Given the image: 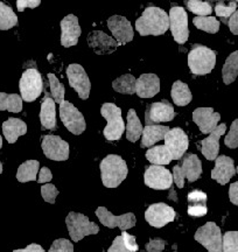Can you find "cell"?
I'll list each match as a JSON object with an SVG mask.
<instances>
[{"label": "cell", "mask_w": 238, "mask_h": 252, "mask_svg": "<svg viewBox=\"0 0 238 252\" xmlns=\"http://www.w3.org/2000/svg\"><path fill=\"white\" fill-rule=\"evenodd\" d=\"M136 28L142 36L162 35L170 28V17L162 8L149 6L137 19Z\"/></svg>", "instance_id": "cell-1"}, {"label": "cell", "mask_w": 238, "mask_h": 252, "mask_svg": "<svg viewBox=\"0 0 238 252\" xmlns=\"http://www.w3.org/2000/svg\"><path fill=\"white\" fill-rule=\"evenodd\" d=\"M102 173L103 185L108 188H116L126 179L128 169L121 157L110 154L102 160L99 165Z\"/></svg>", "instance_id": "cell-2"}, {"label": "cell", "mask_w": 238, "mask_h": 252, "mask_svg": "<svg viewBox=\"0 0 238 252\" xmlns=\"http://www.w3.org/2000/svg\"><path fill=\"white\" fill-rule=\"evenodd\" d=\"M216 64V53L208 47L194 45L188 54V67L194 75L202 76L211 72Z\"/></svg>", "instance_id": "cell-3"}, {"label": "cell", "mask_w": 238, "mask_h": 252, "mask_svg": "<svg viewBox=\"0 0 238 252\" xmlns=\"http://www.w3.org/2000/svg\"><path fill=\"white\" fill-rule=\"evenodd\" d=\"M202 174V162L196 154H184L180 165L173 167V180L178 188H183L184 179L189 182L196 181Z\"/></svg>", "instance_id": "cell-4"}, {"label": "cell", "mask_w": 238, "mask_h": 252, "mask_svg": "<svg viewBox=\"0 0 238 252\" xmlns=\"http://www.w3.org/2000/svg\"><path fill=\"white\" fill-rule=\"evenodd\" d=\"M102 116L106 119L108 125L105 126L103 134L106 140H119L125 131V124L121 117V110L114 103H104L101 109Z\"/></svg>", "instance_id": "cell-5"}, {"label": "cell", "mask_w": 238, "mask_h": 252, "mask_svg": "<svg viewBox=\"0 0 238 252\" xmlns=\"http://www.w3.org/2000/svg\"><path fill=\"white\" fill-rule=\"evenodd\" d=\"M69 235L74 242L83 239L86 236L96 235L99 232V228L96 223L90 222L89 219L83 214L70 212L65 219Z\"/></svg>", "instance_id": "cell-6"}, {"label": "cell", "mask_w": 238, "mask_h": 252, "mask_svg": "<svg viewBox=\"0 0 238 252\" xmlns=\"http://www.w3.org/2000/svg\"><path fill=\"white\" fill-rule=\"evenodd\" d=\"M19 89L21 93V98L26 102H34L40 96L43 90L42 76L36 69H27L24 71L19 82Z\"/></svg>", "instance_id": "cell-7"}, {"label": "cell", "mask_w": 238, "mask_h": 252, "mask_svg": "<svg viewBox=\"0 0 238 252\" xmlns=\"http://www.w3.org/2000/svg\"><path fill=\"white\" fill-rule=\"evenodd\" d=\"M195 241L203 245L208 252H222L223 237L220 226L214 222H207L205 225L197 229Z\"/></svg>", "instance_id": "cell-8"}, {"label": "cell", "mask_w": 238, "mask_h": 252, "mask_svg": "<svg viewBox=\"0 0 238 252\" xmlns=\"http://www.w3.org/2000/svg\"><path fill=\"white\" fill-rule=\"evenodd\" d=\"M60 117L68 131L73 134H82L87 128L83 115L68 100L60 104Z\"/></svg>", "instance_id": "cell-9"}, {"label": "cell", "mask_w": 238, "mask_h": 252, "mask_svg": "<svg viewBox=\"0 0 238 252\" xmlns=\"http://www.w3.org/2000/svg\"><path fill=\"white\" fill-rule=\"evenodd\" d=\"M170 28L174 40L180 45L187 42L189 37L188 30V14L183 7L173 6L170 11Z\"/></svg>", "instance_id": "cell-10"}, {"label": "cell", "mask_w": 238, "mask_h": 252, "mask_svg": "<svg viewBox=\"0 0 238 252\" xmlns=\"http://www.w3.org/2000/svg\"><path fill=\"white\" fill-rule=\"evenodd\" d=\"M144 181L147 187L156 190H166L172 188L174 180L173 175L167 168L159 165H152L146 168Z\"/></svg>", "instance_id": "cell-11"}, {"label": "cell", "mask_w": 238, "mask_h": 252, "mask_svg": "<svg viewBox=\"0 0 238 252\" xmlns=\"http://www.w3.org/2000/svg\"><path fill=\"white\" fill-rule=\"evenodd\" d=\"M67 77L70 87L76 91L81 99L86 100L89 98L91 83L82 65L77 63L69 65L67 68Z\"/></svg>", "instance_id": "cell-12"}, {"label": "cell", "mask_w": 238, "mask_h": 252, "mask_svg": "<svg viewBox=\"0 0 238 252\" xmlns=\"http://www.w3.org/2000/svg\"><path fill=\"white\" fill-rule=\"evenodd\" d=\"M175 216H177V213L173 208L162 202L151 204L145 212V220L147 223L158 229L173 222Z\"/></svg>", "instance_id": "cell-13"}, {"label": "cell", "mask_w": 238, "mask_h": 252, "mask_svg": "<svg viewBox=\"0 0 238 252\" xmlns=\"http://www.w3.org/2000/svg\"><path fill=\"white\" fill-rule=\"evenodd\" d=\"M42 151L48 159L54 161H65L69 158V144L59 135L48 134L42 139Z\"/></svg>", "instance_id": "cell-14"}, {"label": "cell", "mask_w": 238, "mask_h": 252, "mask_svg": "<svg viewBox=\"0 0 238 252\" xmlns=\"http://www.w3.org/2000/svg\"><path fill=\"white\" fill-rule=\"evenodd\" d=\"M96 216L101 220V223L106 228H119L123 231H126L127 229L133 228L136 225V216L132 213L124 214L120 216H115L106 209L105 207H99L96 210Z\"/></svg>", "instance_id": "cell-15"}, {"label": "cell", "mask_w": 238, "mask_h": 252, "mask_svg": "<svg viewBox=\"0 0 238 252\" xmlns=\"http://www.w3.org/2000/svg\"><path fill=\"white\" fill-rule=\"evenodd\" d=\"M164 140L165 146L171 152L173 160L182 159L184 153L188 150V145H189V140H188V135L186 134V132L180 127L171 128L166 133Z\"/></svg>", "instance_id": "cell-16"}, {"label": "cell", "mask_w": 238, "mask_h": 252, "mask_svg": "<svg viewBox=\"0 0 238 252\" xmlns=\"http://www.w3.org/2000/svg\"><path fill=\"white\" fill-rule=\"evenodd\" d=\"M175 117L173 105L168 100L149 104L145 112L146 125H156L159 123L172 122Z\"/></svg>", "instance_id": "cell-17"}, {"label": "cell", "mask_w": 238, "mask_h": 252, "mask_svg": "<svg viewBox=\"0 0 238 252\" xmlns=\"http://www.w3.org/2000/svg\"><path fill=\"white\" fill-rule=\"evenodd\" d=\"M88 45L96 54L105 55L114 53L120 46V43L106 35L104 32L93 31L88 35Z\"/></svg>", "instance_id": "cell-18"}, {"label": "cell", "mask_w": 238, "mask_h": 252, "mask_svg": "<svg viewBox=\"0 0 238 252\" xmlns=\"http://www.w3.org/2000/svg\"><path fill=\"white\" fill-rule=\"evenodd\" d=\"M61 45L64 48L76 46L81 36V27L76 15L69 14L61 20Z\"/></svg>", "instance_id": "cell-19"}, {"label": "cell", "mask_w": 238, "mask_h": 252, "mask_svg": "<svg viewBox=\"0 0 238 252\" xmlns=\"http://www.w3.org/2000/svg\"><path fill=\"white\" fill-rule=\"evenodd\" d=\"M108 27L120 45L131 42L133 40V28L125 17L112 15L108 19Z\"/></svg>", "instance_id": "cell-20"}, {"label": "cell", "mask_w": 238, "mask_h": 252, "mask_svg": "<svg viewBox=\"0 0 238 252\" xmlns=\"http://www.w3.org/2000/svg\"><path fill=\"white\" fill-rule=\"evenodd\" d=\"M220 119L221 115L212 108H197L193 112V121L203 134H210L217 127Z\"/></svg>", "instance_id": "cell-21"}, {"label": "cell", "mask_w": 238, "mask_h": 252, "mask_svg": "<svg viewBox=\"0 0 238 252\" xmlns=\"http://www.w3.org/2000/svg\"><path fill=\"white\" fill-rule=\"evenodd\" d=\"M236 174L234 159L227 156H220L216 158L215 167L211 171V178L218 184L224 186L230 181V179Z\"/></svg>", "instance_id": "cell-22"}, {"label": "cell", "mask_w": 238, "mask_h": 252, "mask_svg": "<svg viewBox=\"0 0 238 252\" xmlns=\"http://www.w3.org/2000/svg\"><path fill=\"white\" fill-rule=\"evenodd\" d=\"M227 131V125L221 124L217 125V127L211 132L209 137L203 139L201 143V152L206 157L207 160H216L220 152V138Z\"/></svg>", "instance_id": "cell-23"}, {"label": "cell", "mask_w": 238, "mask_h": 252, "mask_svg": "<svg viewBox=\"0 0 238 252\" xmlns=\"http://www.w3.org/2000/svg\"><path fill=\"white\" fill-rule=\"evenodd\" d=\"M160 91V80L155 74H143L137 80L136 94L140 98H152Z\"/></svg>", "instance_id": "cell-24"}, {"label": "cell", "mask_w": 238, "mask_h": 252, "mask_svg": "<svg viewBox=\"0 0 238 252\" xmlns=\"http://www.w3.org/2000/svg\"><path fill=\"white\" fill-rule=\"evenodd\" d=\"M207 194L205 191L196 190L190 191L188 194V215L192 217H203L208 213V208H207Z\"/></svg>", "instance_id": "cell-25"}, {"label": "cell", "mask_w": 238, "mask_h": 252, "mask_svg": "<svg viewBox=\"0 0 238 252\" xmlns=\"http://www.w3.org/2000/svg\"><path fill=\"white\" fill-rule=\"evenodd\" d=\"M40 121L42 128L45 130H55L56 128V110L55 102L49 94H46L45 99L42 100L41 111H40Z\"/></svg>", "instance_id": "cell-26"}, {"label": "cell", "mask_w": 238, "mask_h": 252, "mask_svg": "<svg viewBox=\"0 0 238 252\" xmlns=\"http://www.w3.org/2000/svg\"><path fill=\"white\" fill-rule=\"evenodd\" d=\"M27 125L26 123L19 118H8L2 123V133L8 144H14L20 135L26 134Z\"/></svg>", "instance_id": "cell-27"}, {"label": "cell", "mask_w": 238, "mask_h": 252, "mask_svg": "<svg viewBox=\"0 0 238 252\" xmlns=\"http://www.w3.org/2000/svg\"><path fill=\"white\" fill-rule=\"evenodd\" d=\"M170 130L171 128L168 126L146 125L142 134V147L143 149H145V147H152L158 141L164 140L166 133Z\"/></svg>", "instance_id": "cell-28"}, {"label": "cell", "mask_w": 238, "mask_h": 252, "mask_svg": "<svg viewBox=\"0 0 238 252\" xmlns=\"http://www.w3.org/2000/svg\"><path fill=\"white\" fill-rule=\"evenodd\" d=\"M171 96L173 98V102L178 106H186L192 102V93H190L189 88L186 83L181 81L174 82L173 87H172Z\"/></svg>", "instance_id": "cell-29"}, {"label": "cell", "mask_w": 238, "mask_h": 252, "mask_svg": "<svg viewBox=\"0 0 238 252\" xmlns=\"http://www.w3.org/2000/svg\"><path fill=\"white\" fill-rule=\"evenodd\" d=\"M146 159L153 165H168L171 163L173 158L170 151L165 145H159V146H154L149 149L146 152Z\"/></svg>", "instance_id": "cell-30"}, {"label": "cell", "mask_w": 238, "mask_h": 252, "mask_svg": "<svg viewBox=\"0 0 238 252\" xmlns=\"http://www.w3.org/2000/svg\"><path fill=\"white\" fill-rule=\"evenodd\" d=\"M143 125L138 118L136 110L131 109L127 112V125H126V138L131 143H136L143 134Z\"/></svg>", "instance_id": "cell-31"}, {"label": "cell", "mask_w": 238, "mask_h": 252, "mask_svg": "<svg viewBox=\"0 0 238 252\" xmlns=\"http://www.w3.org/2000/svg\"><path fill=\"white\" fill-rule=\"evenodd\" d=\"M23 110V98L18 94L0 93V111L19 113Z\"/></svg>", "instance_id": "cell-32"}, {"label": "cell", "mask_w": 238, "mask_h": 252, "mask_svg": "<svg viewBox=\"0 0 238 252\" xmlns=\"http://www.w3.org/2000/svg\"><path fill=\"white\" fill-rule=\"evenodd\" d=\"M39 167L40 163L37 160H28V161L21 163L17 172L18 181L23 182V184L28 181H35Z\"/></svg>", "instance_id": "cell-33"}, {"label": "cell", "mask_w": 238, "mask_h": 252, "mask_svg": "<svg viewBox=\"0 0 238 252\" xmlns=\"http://www.w3.org/2000/svg\"><path fill=\"white\" fill-rule=\"evenodd\" d=\"M222 76L225 84H231L238 76V50L231 53L225 60V63L222 69Z\"/></svg>", "instance_id": "cell-34"}, {"label": "cell", "mask_w": 238, "mask_h": 252, "mask_svg": "<svg viewBox=\"0 0 238 252\" xmlns=\"http://www.w3.org/2000/svg\"><path fill=\"white\" fill-rule=\"evenodd\" d=\"M136 86L137 80L131 74L123 75V76L115 80L114 83H112V88H114L115 91L124 94H136Z\"/></svg>", "instance_id": "cell-35"}, {"label": "cell", "mask_w": 238, "mask_h": 252, "mask_svg": "<svg viewBox=\"0 0 238 252\" xmlns=\"http://www.w3.org/2000/svg\"><path fill=\"white\" fill-rule=\"evenodd\" d=\"M18 25V17L9 6L0 1V31H8Z\"/></svg>", "instance_id": "cell-36"}, {"label": "cell", "mask_w": 238, "mask_h": 252, "mask_svg": "<svg viewBox=\"0 0 238 252\" xmlns=\"http://www.w3.org/2000/svg\"><path fill=\"white\" fill-rule=\"evenodd\" d=\"M193 23L196 28L207 33L215 34L220 31V21L214 17H195L193 19Z\"/></svg>", "instance_id": "cell-37"}, {"label": "cell", "mask_w": 238, "mask_h": 252, "mask_svg": "<svg viewBox=\"0 0 238 252\" xmlns=\"http://www.w3.org/2000/svg\"><path fill=\"white\" fill-rule=\"evenodd\" d=\"M237 9V2L235 0H230V1H224V0H220L215 6V12L217 17L223 19L225 24L228 23L229 18L233 15Z\"/></svg>", "instance_id": "cell-38"}, {"label": "cell", "mask_w": 238, "mask_h": 252, "mask_svg": "<svg viewBox=\"0 0 238 252\" xmlns=\"http://www.w3.org/2000/svg\"><path fill=\"white\" fill-rule=\"evenodd\" d=\"M186 7L197 17H208L212 12L211 5L202 0H186Z\"/></svg>", "instance_id": "cell-39"}, {"label": "cell", "mask_w": 238, "mask_h": 252, "mask_svg": "<svg viewBox=\"0 0 238 252\" xmlns=\"http://www.w3.org/2000/svg\"><path fill=\"white\" fill-rule=\"evenodd\" d=\"M48 80L53 99H54L55 103L61 104L64 100V86L58 80V77L54 74H48Z\"/></svg>", "instance_id": "cell-40"}, {"label": "cell", "mask_w": 238, "mask_h": 252, "mask_svg": "<svg viewBox=\"0 0 238 252\" xmlns=\"http://www.w3.org/2000/svg\"><path fill=\"white\" fill-rule=\"evenodd\" d=\"M222 252H238V231H228L223 235Z\"/></svg>", "instance_id": "cell-41"}, {"label": "cell", "mask_w": 238, "mask_h": 252, "mask_svg": "<svg viewBox=\"0 0 238 252\" xmlns=\"http://www.w3.org/2000/svg\"><path fill=\"white\" fill-rule=\"evenodd\" d=\"M224 144L229 149H237L238 147V119L234 121L231 124L229 133L227 134L224 139Z\"/></svg>", "instance_id": "cell-42"}, {"label": "cell", "mask_w": 238, "mask_h": 252, "mask_svg": "<svg viewBox=\"0 0 238 252\" xmlns=\"http://www.w3.org/2000/svg\"><path fill=\"white\" fill-rule=\"evenodd\" d=\"M48 252H74V245L68 239L60 238L54 241Z\"/></svg>", "instance_id": "cell-43"}, {"label": "cell", "mask_w": 238, "mask_h": 252, "mask_svg": "<svg viewBox=\"0 0 238 252\" xmlns=\"http://www.w3.org/2000/svg\"><path fill=\"white\" fill-rule=\"evenodd\" d=\"M41 195H42V198L46 201V202L54 204L56 196L59 195V190L56 189L54 185L47 184V185H43L41 187Z\"/></svg>", "instance_id": "cell-44"}, {"label": "cell", "mask_w": 238, "mask_h": 252, "mask_svg": "<svg viewBox=\"0 0 238 252\" xmlns=\"http://www.w3.org/2000/svg\"><path fill=\"white\" fill-rule=\"evenodd\" d=\"M166 247V241L162 238H151L145 245L147 252H162Z\"/></svg>", "instance_id": "cell-45"}, {"label": "cell", "mask_w": 238, "mask_h": 252, "mask_svg": "<svg viewBox=\"0 0 238 252\" xmlns=\"http://www.w3.org/2000/svg\"><path fill=\"white\" fill-rule=\"evenodd\" d=\"M121 237H123V242L125 244V247H126V249L130 252H137L138 249H139V247H138L137 242H136V237L132 235H128L126 231H123L121 232Z\"/></svg>", "instance_id": "cell-46"}, {"label": "cell", "mask_w": 238, "mask_h": 252, "mask_svg": "<svg viewBox=\"0 0 238 252\" xmlns=\"http://www.w3.org/2000/svg\"><path fill=\"white\" fill-rule=\"evenodd\" d=\"M41 4V0H17V8L19 12H24L25 8H35Z\"/></svg>", "instance_id": "cell-47"}, {"label": "cell", "mask_w": 238, "mask_h": 252, "mask_svg": "<svg viewBox=\"0 0 238 252\" xmlns=\"http://www.w3.org/2000/svg\"><path fill=\"white\" fill-rule=\"evenodd\" d=\"M108 252H130L125 247L124 242H123V237L121 236H117V237L115 238L114 243L110 248H109Z\"/></svg>", "instance_id": "cell-48"}, {"label": "cell", "mask_w": 238, "mask_h": 252, "mask_svg": "<svg viewBox=\"0 0 238 252\" xmlns=\"http://www.w3.org/2000/svg\"><path fill=\"white\" fill-rule=\"evenodd\" d=\"M228 26H229L231 33L235 34V35H238V8L236 9V12L231 15L228 20Z\"/></svg>", "instance_id": "cell-49"}, {"label": "cell", "mask_w": 238, "mask_h": 252, "mask_svg": "<svg viewBox=\"0 0 238 252\" xmlns=\"http://www.w3.org/2000/svg\"><path fill=\"white\" fill-rule=\"evenodd\" d=\"M52 179H53V174L51 169L47 168V167H43V168H41V171H40L37 182H39V184H46V182L51 181Z\"/></svg>", "instance_id": "cell-50"}, {"label": "cell", "mask_w": 238, "mask_h": 252, "mask_svg": "<svg viewBox=\"0 0 238 252\" xmlns=\"http://www.w3.org/2000/svg\"><path fill=\"white\" fill-rule=\"evenodd\" d=\"M229 198L231 203H234L235 206H238V181L231 184L229 188Z\"/></svg>", "instance_id": "cell-51"}, {"label": "cell", "mask_w": 238, "mask_h": 252, "mask_svg": "<svg viewBox=\"0 0 238 252\" xmlns=\"http://www.w3.org/2000/svg\"><path fill=\"white\" fill-rule=\"evenodd\" d=\"M13 252H45L41 245L39 244H30L25 249H20V250H14Z\"/></svg>", "instance_id": "cell-52"}, {"label": "cell", "mask_w": 238, "mask_h": 252, "mask_svg": "<svg viewBox=\"0 0 238 252\" xmlns=\"http://www.w3.org/2000/svg\"><path fill=\"white\" fill-rule=\"evenodd\" d=\"M2 147V138H1V135H0V149H1Z\"/></svg>", "instance_id": "cell-53"}, {"label": "cell", "mask_w": 238, "mask_h": 252, "mask_svg": "<svg viewBox=\"0 0 238 252\" xmlns=\"http://www.w3.org/2000/svg\"><path fill=\"white\" fill-rule=\"evenodd\" d=\"M1 173H2V163L0 162V174H1Z\"/></svg>", "instance_id": "cell-54"}, {"label": "cell", "mask_w": 238, "mask_h": 252, "mask_svg": "<svg viewBox=\"0 0 238 252\" xmlns=\"http://www.w3.org/2000/svg\"><path fill=\"white\" fill-rule=\"evenodd\" d=\"M236 173H237V174H238V167H237V168H236Z\"/></svg>", "instance_id": "cell-55"}, {"label": "cell", "mask_w": 238, "mask_h": 252, "mask_svg": "<svg viewBox=\"0 0 238 252\" xmlns=\"http://www.w3.org/2000/svg\"><path fill=\"white\" fill-rule=\"evenodd\" d=\"M235 1H236V2H238V0H235Z\"/></svg>", "instance_id": "cell-56"}]
</instances>
